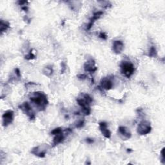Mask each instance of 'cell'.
<instances>
[{
    "instance_id": "obj_24",
    "label": "cell",
    "mask_w": 165,
    "mask_h": 165,
    "mask_svg": "<svg viewBox=\"0 0 165 165\" xmlns=\"http://www.w3.org/2000/svg\"><path fill=\"white\" fill-rule=\"evenodd\" d=\"M94 140L92 139H90V138H88V139H87V142L88 143H90V144H91V143H94Z\"/></svg>"
},
{
    "instance_id": "obj_21",
    "label": "cell",
    "mask_w": 165,
    "mask_h": 165,
    "mask_svg": "<svg viewBox=\"0 0 165 165\" xmlns=\"http://www.w3.org/2000/svg\"><path fill=\"white\" fill-rule=\"evenodd\" d=\"M83 125H84V121H81L78 123V124L76 125V127L77 128H81L82 127H83Z\"/></svg>"
},
{
    "instance_id": "obj_22",
    "label": "cell",
    "mask_w": 165,
    "mask_h": 165,
    "mask_svg": "<svg viewBox=\"0 0 165 165\" xmlns=\"http://www.w3.org/2000/svg\"><path fill=\"white\" fill-rule=\"evenodd\" d=\"M78 77L79 79H86L87 76H86V75H84V74H80V75H79V76Z\"/></svg>"
},
{
    "instance_id": "obj_15",
    "label": "cell",
    "mask_w": 165,
    "mask_h": 165,
    "mask_svg": "<svg viewBox=\"0 0 165 165\" xmlns=\"http://www.w3.org/2000/svg\"><path fill=\"white\" fill-rule=\"evenodd\" d=\"M53 73V68L52 67L47 66L43 70V74L47 76H51Z\"/></svg>"
},
{
    "instance_id": "obj_3",
    "label": "cell",
    "mask_w": 165,
    "mask_h": 165,
    "mask_svg": "<svg viewBox=\"0 0 165 165\" xmlns=\"http://www.w3.org/2000/svg\"><path fill=\"white\" fill-rule=\"evenodd\" d=\"M121 72L124 76L130 78L135 71L134 64L129 61H123L121 64Z\"/></svg>"
},
{
    "instance_id": "obj_20",
    "label": "cell",
    "mask_w": 165,
    "mask_h": 165,
    "mask_svg": "<svg viewBox=\"0 0 165 165\" xmlns=\"http://www.w3.org/2000/svg\"><path fill=\"white\" fill-rule=\"evenodd\" d=\"M99 36L100 38H101V39H103L104 40H106L107 39V36L104 32H100Z\"/></svg>"
},
{
    "instance_id": "obj_11",
    "label": "cell",
    "mask_w": 165,
    "mask_h": 165,
    "mask_svg": "<svg viewBox=\"0 0 165 165\" xmlns=\"http://www.w3.org/2000/svg\"><path fill=\"white\" fill-rule=\"evenodd\" d=\"M101 86L103 89L110 90L113 87V83L110 78H104L101 80Z\"/></svg>"
},
{
    "instance_id": "obj_7",
    "label": "cell",
    "mask_w": 165,
    "mask_h": 165,
    "mask_svg": "<svg viewBox=\"0 0 165 165\" xmlns=\"http://www.w3.org/2000/svg\"><path fill=\"white\" fill-rule=\"evenodd\" d=\"M84 68L86 72L91 73H94L97 71V67L95 65V61L92 59L89 60V61L84 63Z\"/></svg>"
},
{
    "instance_id": "obj_5",
    "label": "cell",
    "mask_w": 165,
    "mask_h": 165,
    "mask_svg": "<svg viewBox=\"0 0 165 165\" xmlns=\"http://www.w3.org/2000/svg\"><path fill=\"white\" fill-rule=\"evenodd\" d=\"M20 109L25 112V114H27L31 120H33L35 119V114L33 112L32 107L30 106V104L27 102L23 103L21 106L19 107Z\"/></svg>"
},
{
    "instance_id": "obj_14",
    "label": "cell",
    "mask_w": 165,
    "mask_h": 165,
    "mask_svg": "<svg viewBox=\"0 0 165 165\" xmlns=\"http://www.w3.org/2000/svg\"><path fill=\"white\" fill-rule=\"evenodd\" d=\"M63 140H64V135L63 134V132L55 135V137L53 140V147L56 146L58 144L61 143Z\"/></svg>"
},
{
    "instance_id": "obj_19",
    "label": "cell",
    "mask_w": 165,
    "mask_h": 165,
    "mask_svg": "<svg viewBox=\"0 0 165 165\" xmlns=\"http://www.w3.org/2000/svg\"><path fill=\"white\" fill-rule=\"evenodd\" d=\"M61 132H63V131H62V129L61 128H57L56 129L53 130L51 132V134L55 136V135H56V134H58L59 133H61Z\"/></svg>"
},
{
    "instance_id": "obj_10",
    "label": "cell",
    "mask_w": 165,
    "mask_h": 165,
    "mask_svg": "<svg viewBox=\"0 0 165 165\" xmlns=\"http://www.w3.org/2000/svg\"><path fill=\"white\" fill-rule=\"evenodd\" d=\"M99 128L102 134L107 139H109L111 136V132L107 128V124L104 122H101L99 123Z\"/></svg>"
},
{
    "instance_id": "obj_2",
    "label": "cell",
    "mask_w": 165,
    "mask_h": 165,
    "mask_svg": "<svg viewBox=\"0 0 165 165\" xmlns=\"http://www.w3.org/2000/svg\"><path fill=\"white\" fill-rule=\"evenodd\" d=\"M77 101L79 105L82 108V111L84 114L88 116L91 114L90 104L92 102V99L89 95L83 94L82 97H79L77 99Z\"/></svg>"
},
{
    "instance_id": "obj_16",
    "label": "cell",
    "mask_w": 165,
    "mask_h": 165,
    "mask_svg": "<svg viewBox=\"0 0 165 165\" xmlns=\"http://www.w3.org/2000/svg\"><path fill=\"white\" fill-rule=\"evenodd\" d=\"M9 27V23L7 22H5L3 21H1V23H0V29H1V32L3 33L8 29Z\"/></svg>"
},
{
    "instance_id": "obj_18",
    "label": "cell",
    "mask_w": 165,
    "mask_h": 165,
    "mask_svg": "<svg viewBox=\"0 0 165 165\" xmlns=\"http://www.w3.org/2000/svg\"><path fill=\"white\" fill-rule=\"evenodd\" d=\"M25 58L27 60H31V59H33L35 58V56L34 55V54L32 53V52L31 51L29 52L28 54L26 55V56H25Z\"/></svg>"
},
{
    "instance_id": "obj_9",
    "label": "cell",
    "mask_w": 165,
    "mask_h": 165,
    "mask_svg": "<svg viewBox=\"0 0 165 165\" xmlns=\"http://www.w3.org/2000/svg\"><path fill=\"white\" fill-rule=\"evenodd\" d=\"M113 51L117 54H121L122 51H123L124 48V44L121 41H119V40H117V41H114L113 42V45H112Z\"/></svg>"
},
{
    "instance_id": "obj_8",
    "label": "cell",
    "mask_w": 165,
    "mask_h": 165,
    "mask_svg": "<svg viewBox=\"0 0 165 165\" xmlns=\"http://www.w3.org/2000/svg\"><path fill=\"white\" fill-rule=\"evenodd\" d=\"M46 152L47 150L46 148H45L43 146H39V147H35L32 149V153L33 154H34L35 156H37L39 157H45L46 154Z\"/></svg>"
},
{
    "instance_id": "obj_6",
    "label": "cell",
    "mask_w": 165,
    "mask_h": 165,
    "mask_svg": "<svg viewBox=\"0 0 165 165\" xmlns=\"http://www.w3.org/2000/svg\"><path fill=\"white\" fill-rule=\"evenodd\" d=\"M14 119V112L11 110L6 111L3 115V124L4 127H7L11 124Z\"/></svg>"
},
{
    "instance_id": "obj_12",
    "label": "cell",
    "mask_w": 165,
    "mask_h": 165,
    "mask_svg": "<svg viewBox=\"0 0 165 165\" xmlns=\"http://www.w3.org/2000/svg\"><path fill=\"white\" fill-rule=\"evenodd\" d=\"M103 14V12H102V11H98V12H96V13H94L93 16L91 18V19H90V23L88 25L87 29V30L91 29L92 28V27L93 26L94 23L96 21V20L99 19V18L102 16Z\"/></svg>"
},
{
    "instance_id": "obj_4",
    "label": "cell",
    "mask_w": 165,
    "mask_h": 165,
    "mask_svg": "<svg viewBox=\"0 0 165 165\" xmlns=\"http://www.w3.org/2000/svg\"><path fill=\"white\" fill-rule=\"evenodd\" d=\"M152 127L150 123L147 121H143L139 124L137 127V133L139 135H146L151 132Z\"/></svg>"
},
{
    "instance_id": "obj_1",
    "label": "cell",
    "mask_w": 165,
    "mask_h": 165,
    "mask_svg": "<svg viewBox=\"0 0 165 165\" xmlns=\"http://www.w3.org/2000/svg\"><path fill=\"white\" fill-rule=\"evenodd\" d=\"M31 101L35 104L39 111L45 109L48 103L47 96L41 92H34L31 97Z\"/></svg>"
},
{
    "instance_id": "obj_17",
    "label": "cell",
    "mask_w": 165,
    "mask_h": 165,
    "mask_svg": "<svg viewBox=\"0 0 165 165\" xmlns=\"http://www.w3.org/2000/svg\"><path fill=\"white\" fill-rule=\"evenodd\" d=\"M157 56V51H156V48L154 47H152L150 49L149 51V56L150 57H155Z\"/></svg>"
},
{
    "instance_id": "obj_13",
    "label": "cell",
    "mask_w": 165,
    "mask_h": 165,
    "mask_svg": "<svg viewBox=\"0 0 165 165\" xmlns=\"http://www.w3.org/2000/svg\"><path fill=\"white\" fill-rule=\"evenodd\" d=\"M119 132L124 137V139H128L132 136L131 132H130L129 130L125 127H120L119 128Z\"/></svg>"
},
{
    "instance_id": "obj_23",
    "label": "cell",
    "mask_w": 165,
    "mask_h": 165,
    "mask_svg": "<svg viewBox=\"0 0 165 165\" xmlns=\"http://www.w3.org/2000/svg\"><path fill=\"white\" fill-rule=\"evenodd\" d=\"M161 156H162V159L163 161H164V148H163L162 151H161Z\"/></svg>"
}]
</instances>
